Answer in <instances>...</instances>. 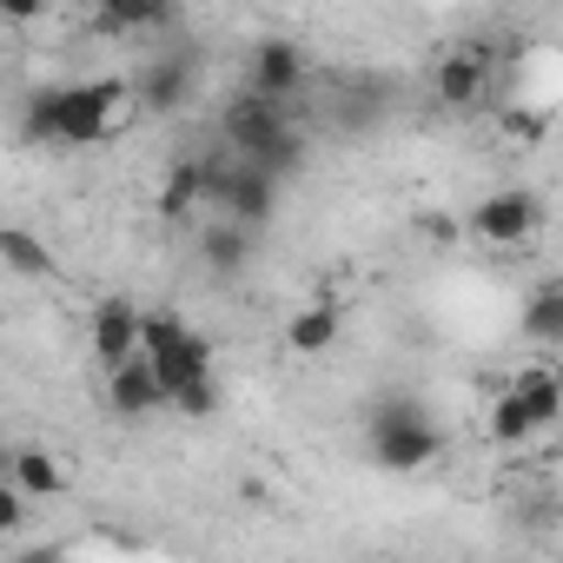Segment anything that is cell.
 <instances>
[{
	"label": "cell",
	"mask_w": 563,
	"mask_h": 563,
	"mask_svg": "<svg viewBox=\"0 0 563 563\" xmlns=\"http://www.w3.org/2000/svg\"><path fill=\"white\" fill-rule=\"evenodd\" d=\"M140 352L153 358V372H159V385H166L179 418H212L219 411V352H212V339H199L186 325V312L153 306Z\"/></svg>",
	"instance_id": "1"
},
{
	"label": "cell",
	"mask_w": 563,
	"mask_h": 563,
	"mask_svg": "<svg viewBox=\"0 0 563 563\" xmlns=\"http://www.w3.org/2000/svg\"><path fill=\"white\" fill-rule=\"evenodd\" d=\"M219 146H232L245 166H265L272 179H299L312 159V126L299 107H272V100L239 87L219 107Z\"/></svg>",
	"instance_id": "2"
},
{
	"label": "cell",
	"mask_w": 563,
	"mask_h": 563,
	"mask_svg": "<svg viewBox=\"0 0 563 563\" xmlns=\"http://www.w3.org/2000/svg\"><path fill=\"white\" fill-rule=\"evenodd\" d=\"M438 451H444V431L424 411V398H411V391L372 398V411H365V457L385 477H411V471L438 464Z\"/></svg>",
	"instance_id": "3"
},
{
	"label": "cell",
	"mask_w": 563,
	"mask_h": 563,
	"mask_svg": "<svg viewBox=\"0 0 563 563\" xmlns=\"http://www.w3.org/2000/svg\"><path fill=\"white\" fill-rule=\"evenodd\" d=\"M133 107V80L107 74V80H60V146H100L113 140V126Z\"/></svg>",
	"instance_id": "4"
},
{
	"label": "cell",
	"mask_w": 563,
	"mask_h": 563,
	"mask_svg": "<svg viewBox=\"0 0 563 563\" xmlns=\"http://www.w3.org/2000/svg\"><path fill=\"white\" fill-rule=\"evenodd\" d=\"M490 93H497V60H490V41L484 34L457 41L431 67V100L451 107V113H477V107H490Z\"/></svg>",
	"instance_id": "5"
},
{
	"label": "cell",
	"mask_w": 563,
	"mask_h": 563,
	"mask_svg": "<svg viewBox=\"0 0 563 563\" xmlns=\"http://www.w3.org/2000/svg\"><path fill=\"white\" fill-rule=\"evenodd\" d=\"M537 219H543V199L530 186H497L464 212V232L477 245H490V252H517V245L537 239Z\"/></svg>",
	"instance_id": "6"
},
{
	"label": "cell",
	"mask_w": 563,
	"mask_h": 563,
	"mask_svg": "<svg viewBox=\"0 0 563 563\" xmlns=\"http://www.w3.org/2000/svg\"><path fill=\"white\" fill-rule=\"evenodd\" d=\"M306 80H312V60H306L299 41L258 34V41L245 47V93H258V100H272V107H299Z\"/></svg>",
	"instance_id": "7"
},
{
	"label": "cell",
	"mask_w": 563,
	"mask_h": 563,
	"mask_svg": "<svg viewBox=\"0 0 563 563\" xmlns=\"http://www.w3.org/2000/svg\"><path fill=\"white\" fill-rule=\"evenodd\" d=\"M126 80H133V107L140 113H179L199 93V60L186 47H153Z\"/></svg>",
	"instance_id": "8"
},
{
	"label": "cell",
	"mask_w": 563,
	"mask_h": 563,
	"mask_svg": "<svg viewBox=\"0 0 563 563\" xmlns=\"http://www.w3.org/2000/svg\"><path fill=\"white\" fill-rule=\"evenodd\" d=\"M140 339H146V306H133L126 292H107V299L93 306V319H87V345H93V358L113 372V365L140 358Z\"/></svg>",
	"instance_id": "9"
},
{
	"label": "cell",
	"mask_w": 563,
	"mask_h": 563,
	"mask_svg": "<svg viewBox=\"0 0 563 563\" xmlns=\"http://www.w3.org/2000/svg\"><path fill=\"white\" fill-rule=\"evenodd\" d=\"M107 411L113 418H159V411H173V398H166V385H159L146 352L107 372Z\"/></svg>",
	"instance_id": "10"
},
{
	"label": "cell",
	"mask_w": 563,
	"mask_h": 563,
	"mask_svg": "<svg viewBox=\"0 0 563 563\" xmlns=\"http://www.w3.org/2000/svg\"><path fill=\"white\" fill-rule=\"evenodd\" d=\"M153 212L166 219V225H206V179H199V146H186V153H173L166 159V179H159V199H153Z\"/></svg>",
	"instance_id": "11"
},
{
	"label": "cell",
	"mask_w": 563,
	"mask_h": 563,
	"mask_svg": "<svg viewBox=\"0 0 563 563\" xmlns=\"http://www.w3.org/2000/svg\"><path fill=\"white\" fill-rule=\"evenodd\" d=\"M179 21H186V14L173 8V0H107V8H93V34H100V41L153 34V47H159V34L179 27Z\"/></svg>",
	"instance_id": "12"
},
{
	"label": "cell",
	"mask_w": 563,
	"mask_h": 563,
	"mask_svg": "<svg viewBox=\"0 0 563 563\" xmlns=\"http://www.w3.org/2000/svg\"><path fill=\"white\" fill-rule=\"evenodd\" d=\"M278 199H286V179H272L265 166H245V159H239V173H232V199H225V212H219V219H232V225L258 232V225H272Z\"/></svg>",
	"instance_id": "13"
},
{
	"label": "cell",
	"mask_w": 563,
	"mask_h": 563,
	"mask_svg": "<svg viewBox=\"0 0 563 563\" xmlns=\"http://www.w3.org/2000/svg\"><path fill=\"white\" fill-rule=\"evenodd\" d=\"M517 332L543 352H563V278H543V286L523 292L517 306Z\"/></svg>",
	"instance_id": "14"
},
{
	"label": "cell",
	"mask_w": 563,
	"mask_h": 563,
	"mask_svg": "<svg viewBox=\"0 0 563 563\" xmlns=\"http://www.w3.org/2000/svg\"><path fill=\"white\" fill-rule=\"evenodd\" d=\"M14 133H21L27 146H60V80H41V87L21 93Z\"/></svg>",
	"instance_id": "15"
},
{
	"label": "cell",
	"mask_w": 563,
	"mask_h": 563,
	"mask_svg": "<svg viewBox=\"0 0 563 563\" xmlns=\"http://www.w3.org/2000/svg\"><path fill=\"white\" fill-rule=\"evenodd\" d=\"M252 239H258V232H245V225H232V219H206V225H199V258H206L219 278H239V272L252 265Z\"/></svg>",
	"instance_id": "16"
},
{
	"label": "cell",
	"mask_w": 563,
	"mask_h": 563,
	"mask_svg": "<svg viewBox=\"0 0 563 563\" xmlns=\"http://www.w3.org/2000/svg\"><path fill=\"white\" fill-rule=\"evenodd\" d=\"M339 325H345L339 306H325V299H319V306H299V312L286 319V345H292L299 358H319V352L339 345Z\"/></svg>",
	"instance_id": "17"
},
{
	"label": "cell",
	"mask_w": 563,
	"mask_h": 563,
	"mask_svg": "<svg viewBox=\"0 0 563 563\" xmlns=\"http://www.w3.org/2000/svg\"><path fill=\"white\" fill-rule=\"evenodd\" d=\"M8 484H21L27 497H60L67 490V471L54 464V451L21 444V451H8Z\"/></svg>",
	"instance_id": "18"
},
{
	"label": "cell",
	"mask_w": 563,
	"mask_h": 563,
	"mask_svg": "<svg viewBox=\"0 0 563 563\" xmlns=\"http://www.w3.org/2000/svg\"><path fill=\"white\" fill-rule=\"evenodd\" d=\"M484 438L504 444V451H510V444H530V438H537V411H530V398L504 385L497 405H490V418H484Z\"/></svg>",
	"instance_id": "19"
},
{
	"label": "cell",
	"mask_w": 563,
	"mask_h": 563,
	"mask_svg": "<svg viewBox=\"0 0 563 563\" xmlns=\"http://www.w3.org/2000/svg\"><path fill=\"white\" fill-rule=\"evenodd\" d=\"M0 258L14 278H54V245H41L27 225H0Z\"/></svg>",
	"instance_id": "20"
},
{
	"label": "cell",
	"mask_w": 563,
	"mask_h": 563,
	"mask_svg": "<svg viewBox=\"0 0 563 563\" xmlns=\"http://www.w3.org/2000/svg\"><path fill=\"white\" fill-rule=\"evenodd\" d=\"M497 126L517 140V146H543V133H550V113H523V107H497Z\"/></svg>",
	"instance_id": "21"
},
{
	"label": "cell",
	"mask_w": 563,
	"mask_h": 563,
	"mask_svg": "<svg viewBox=\"0 0 563 563\" xmlns=\"http://www.w3.org/2000/svg\"><path fill=\"white\" fill-rule=\"evenodd\" d=\"M27 504H34V497H27L21 484L0 477V537H14V543L27 537Z\"/></svg>",
	"instance_id": "22"
},
{
	"label": "cell",
	"mask_w": 563,
	"mask_h": 563,
	"mask_svg": "<svg viewBox=\"0 0 563 563\" xmlns=\"http://www.w3.org/2000/svg\"><path fill=\"white\" fill-rule=\"evenodd\" d=\"M8 563H74V556H67V543H14Z\"/></svg>",
	"instance_id": "23"
}]
</instances>
